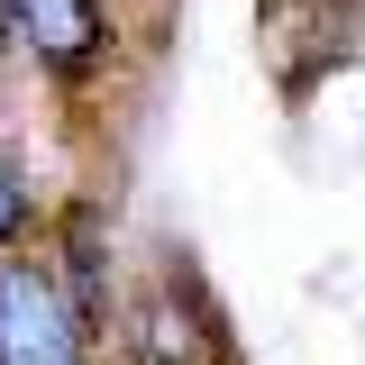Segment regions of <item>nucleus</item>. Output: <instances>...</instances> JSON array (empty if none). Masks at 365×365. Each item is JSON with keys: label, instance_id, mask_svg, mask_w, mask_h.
Masks as SVG:
<instances>
[{"label": "nucleus", "instance_id": "nucleus-1", "mask_svg": "<svg viewBox=\"0 0 365 365\" xmlns=\"http://www.w3.org/2000/svg\"><path fill=\"white\" fill-rule=\"evenodd\" d=\"M0 365H83V319L46 265H0Z\"/></svg>", "mask_w": 365, "mask_h": 365}, {"label": "nucleus", "instance_id": "nucleus-2", "mask_svg": "<svg viewBox=\"0 0 365 365\" xmlns=\"http://www.w3.org/2000/svg\"><path fill=\"white\" fill-rule=\"evenodd\" d=\"M0 19H9V46L55 64V73L110 64V9L101 0H0Z\"/></svg>", "mask_w": 365, "mask_h": 365}, {"label": "nucleus", "instance_id": "nucleus-3", "mask_svg": "<svg viewBox=\"0 0 365 365\" xmlns=\"http://www.w3.org/2000/svg\"><path fill=\"white\" fill-rule=\"evenodd\" d=\"M28 210H37V201H28L19 155H0V247H19V237H28Z\"/></svg>", "mask_w": 365, "mask_h": 365}]
</instances>
